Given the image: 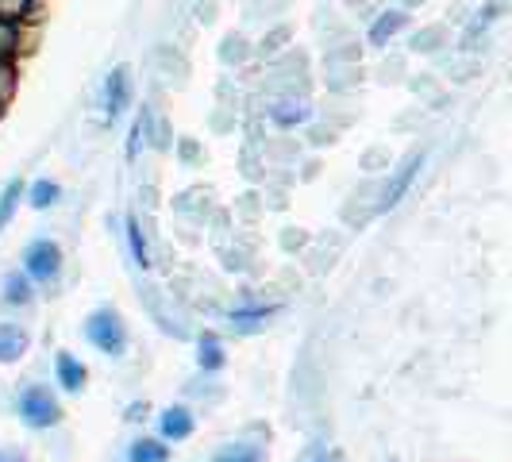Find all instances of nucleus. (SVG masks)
<instances>
[{"label": "nucleus", "mask_w": 512, "mask_h": 462, "mask_svg": "<svg viewBox=\"0 0 512 462\" xmlns=\"http://www.w3.org/2000/svg\"><path fill=\"white\" fill-rule=\"evenodd\" d=\"M85 339H89L97 351L112 355V359H120V355H124V347H128L124 320H120L112 308H97V312L85 320Z\"/></svg>", "instance_id": "f257e3e1"}, {"label": "nucleus", "mask_w": 512, "mask_h": 462, "mask_svg": "<svg viewBox=\"0 0 512 462\" xmlns=\"http://www.w3.org/2000/svg\"><path fill=\"white\" fill-rule=\"evenodd\" d=\"M20 420L35 432H47L62 420V409H58V401L51 397L47 385H27L20 393Z\"/></svg>", "instance_id": "f03ea898"}, {"label": "nucleus", "mask_w": 512, "mask_h": 462, "mask_svg": "<svg viewBox=\"0 0 512 462\" xmlns=\"http://www.w3.org/2000/svg\"><path fill=\"white\" fill-rule=\"evenodd\" d=\"M58 270H62V251H58V243L54 239H35V243H27L24 251V274L31 282L47 285L58 278Z\"/></svg>", "instance_id": "7ed1b4c3"}, {"label": "nucleus", "mask_w": 512, "mask_h": 462, "mask_svg": "<svg viewBox=\"0 0 512 462\" xmlns=\"http://www.w3.org/2000/svg\"><path fill=\"white\" fill-rule=\"evenodd\" d=\"M405 27H409V8H385V12L374 16V24L366 31V43H370L374 51H385Z\"/></svg>", "instance_id": "20e7f679"}, {"label": "nucleus", "mask_w": 512, "mask_h": 462, "mask_svg": "<svg viewBox=\"0 0 512 462\" xmlns=\"http://www.w3.org/2000/svg\"><path fill=\"white\" fill-rule=\"evenodd\" d=\"M128 104H131V70L128 66H116L112 74L104 77V112H108V120H116Z\"/></svg>", "instance_id": "39448f33"}, {"label": "nucleus", "mask_w": 512, "mask_h": 462, "mask_svg": "<svg viewBox=\"0 0 512 462\" xmlns=\"http://www.w3.org/2000/svg\"><path fill=\"white\" fill-rule=\"evenodd\" d=\"M193 428H197V420H193V412L185 409V405H170V409L158 416V432H162L166 443L189 439L193 436Z\"/></svg>", "instance_id": "423d86ee"}, {"label": "nucleus", "mask_w": 512, "mask_h": 462, "mask_svg": "<svg viewBox=\"0 0 512 462\" xmlns=\"http://www.w3.org/2000/svg\"><path fill=\"white\" fill-rule=\"evenodd\" d=\"M420 166H424V154L416 151L409 158V162H405V166H401V174H393V181H389V185H385V193H382V212H389V208L397 205V201H401V197H405V193H409V185L412 181H416V174H420Z\"/></svg>", "instance_id": "0eeeda50"}, {"label": "nucleus", "mask_w": 512, "mask_h": 462, "mask_svg": "<svg viewBox=\"0 0 512 462\" xmlns=\"http://www.w3.org/2000/svg\"><path fill=\"white\" fill-rule=\"evenodd\" d=\"M308 116H312V108L301 97H282V101L270 104V120L278 128H301V124H308Z\"/></svg>", "instance_id": "6e6552de"}, {"label": "nucleus", "mask_w": 512, "mask_h": 462, "mask_svg": "<svg viewBox=\"0 0 512 462\" xmlns=\"http://www.w3.org/2000/svg\"><path fill=\"white\" fill-rule=\"evenodd\" d=\"M54 374H58V385H62L66 393H81V389H85V378H89V370H85L70 351H58Z\"/></svg>", "instance_id": "1a4fd4ad"}, {"label": "nucleus", "mask_w": 512, "mask_h": 462, "mask_svg": "<svg viewBox=\"0 0 512 462\" xmlns=\"http://www.w3.org/2000/svg\"><path fill=\"white\" fill-rule=\"evenodd\" d=\"M27 351V332L20 324H0V362L24 359Z\"/></svg>", "instance_id": "9d476101"}, {"label": "nucleus", "mask_w": 512, "mask_h": 462, "mask_svg": "<svg viewBox=\"0 0 512 462\" xmlns=\"http://www.w3.org/2000/svg\"><path fill=\"white\" fill-rule=\"evenodd\" d=\"M24 197H27V185L20 178H12L4 189H0V231L12 224V216H16V208H20Z\"/></svg>", "instance_id": "9b49d317"}, {"label": "nucleus", "mask_w": 512, "mask_h": 462, "mask_svg": "<svg viewBox=\"0 0 512 462\" xmlns=\"http://www.w3.org/2000/svg\"><path fill=\"white\" fill-rule=\"evenodd\" d=\"M166 459H170L166 439H135L128 447V462H166Z\"/></svg>", "instance_id": "f8f14e48"}, {"label": "nucleus", "mask_w": 512, "mask_h": 462, "mask_svg": "<svg viewBox=\"0 0 512 462\" xmlns=\"http://www.w3.org/2000/svg\"><path fill=\"white\" fill-rule=\"evenodd\" d=\"M24 54V24L0 16V58H20Z\"/></svg>", "instance_id": "ddd939ff"}, {"label": "nucleus", "mask_w": 512, "mask_h": 462, "mask_svg": "<svg viewBox=\"0 0 512 462\" xmlns=\"http://www.w3.org/2000/svg\"><path fill=\"white\" fill-rule=\"evenodd\" d=\"M58 197H62V185H58V181H51V178L31 181V189H27V205L39 208V212H47Z\"/></svg>", "instance_id": "4468645a"}, {"label": "nucleus", "mask_w": 512, "mask_h": 462, "mask_svg": "<svg viewBox=\"0 0 512 462\" xmlns=\"http://www.w3.org/2000/svg\"><path fill=\"white\" fill-rule=\"evenodd\" d=\"M197 362H201V370H220L224 366V343H220V335L205 332L197 339Z\"/></svg>", "instance_id": "2eb2a0df"}, {"label": "nucleus", "mask_w": 512, "mask_h": 462, "mask_svg": "<svg viewBox=\"0 0 512 462\" xmlns=\"http://www.w3.org/2000/svg\"><path fill=\"white\" fill-rule=\"evenodd\" d=\"M124 228H128V247H131V258H135V266H139V270H151V255H147V235H143V228H139V220H135V216H128V220H124Z\"/></svg>", "instance_id": "dca6fc26"}, {"label": "nucleus", "mask_w": 512, "mask_h": 462, "mask_svg": "<svg viewBox=\"0 0 512 462\" xmlns=\"http://www.w3.org/2000/svg\"><path fill=\"white\" fill-rule=\"evenodd\" d=\"M4 301H8V305H27V301H31V278H27L24 270L4 278Z\"/></svg>", "instance_id": "f3484780"}, {"label": "nucleus", "mask_w": 512, "mask_h": 462, "mask_svg": "<svg viewBox=\"0 0 512 462\" xmlns=\"http://www.w3.org/2000/svg\"><path fill=\"white\" fill-rule=\"evenodd\" d=\"M147 128H151V112H139V120L131 124L128 131V162H135L139 154H143V147H147Z\"/></svg>", "instance_id": "a211bd4d"}, {"label": "nucleus", "mask_w": 512, "mask_h": 462, "mask_svg": "<svg viewBox=\"0 0 512 462\" xmlns=\"http://www.w3.org/2000/svg\"><path fill=\"white\" fill-rule=\"evenodd\" d=\"M212 462H262V447H255V443H228L224 451H216Z\"/></svg>", "instance_id": "6ab92c4d"}, {"label": "nucleus", "mask_w": 512, "mask_h": 462, "mask_svg": "<svg viewBox=\"0 0 512 462\" xmlns=\"http://www.w3.org/2000/svg\"><path fill=\"white\" fill-rule=\"evenodd\" d=\"M43 0H0V16L4 20H16V24H27V20H35V8H39Z\"/></svg>", "instance_id": "aec40b11"}, {"label": "nucleus", "mask_w": 512, "mask_h": 462, "mask_svg": "<svg viewBox=\"0 0 512 462\" xmlns=\"http://www.w3.org/2000/svg\"><path fill=\"white\" fill-rule=\"evenodd\" d=\"M16 93V58H0V108Z\"/></svg>", "instance_id": "412c9836"}, {"label": "nucleus", "mask_w": 512, "mask_h": 462, "mask_svg": "<svg viewBox=\"0 0 512 462\" xmlns=\"http://www.w3.org/2000/svg\"><path fill=\"white\" fill-rule=\"evenodd\" d=\"M266 316H274V308H270V305L235 308V312H231V320H235V324H255V320H266Z\"/></svg>", "instance_id": "4be33fe9"}, {"label": "nucleus", "mask_w": 512, "mask_h": 462, "mask_svg": "<svg viewBox=\"0 0 512 462\" xmlns=\"http://www.w3.org/2000/svg\"><path fill=\"white\" fill-rule=\"evenodd\" d=\"M443 39V31L439 27H432V31H420V35H412V51H436V43Z\"/></svg>", "instance_id": "5701e85b"}, {"label": "nucleus", "mask_w": 512, "mask_h": 462, "mask_svg": "<svg viewBox=\"0 0 512 462\" xmlns=\"http://www.w3.org/2000/svg\"><path fill=\"white\" fill-rule=\"evenodd\" d=\"M501 8H505V4H501V0H489L486 8H482V12H478V24H474V35H478V31H486V27L493 24V20H497V16H501Z\"/></svg>", "instance_id": "b1692460"}, {"label": "nucleus", "mask_w": 512, "mask_h": 462, "mask_svg": "<svg viewBox=\"0 0 512 462\" xmlns=\"http://www.w3.org/2000/svg\"><path fill=\"white\" fill-rule=\"evenodd\" d=\"M297 462H335V455L328 451V447H308V451Z\"/></svg>", "instance_id": "393cba45"}, {"label": "nucleus", "mask_w": 512, "mask_h": 462, "mask_svg": "<svg viewBox=\"0 0 512 462\" xmlns=\"http://www.w3.org/2000/svg\"><path fill=\"white\" fill-rule=\"evenodd\" d=\"M143 412H147L143 405H131V409H128V420H143Z\"/></svg>", "instance_id": "a878e982"}, {"label": "nucleus", "mask_w": 512, "mask_h": 462, "mask_svg": "<svg viewBox=\"0 0 512 462\" xmlns=\"http://www.w3.org/2000/svg\"><path fill=\"white\" fill-rule=\"evenodd\" d=\"M416 4H424V0H405V4H401V8H416Z\"/></svg>", "instance_id": "bb28decb"}, {"label": "nucleus", "mask_w": 512, "mask_h": 462, "mask_svg": "<svg viewBox=\"0 0 512 462\" xmlns=\"http://www.w3.org/2000/svg\"><path fill=\"white\" fill-rule=\"evenodd\" d=\"M0 462H8V459H0Z\"/></svg>", "instance_id": "cd10ccee"}]
</instances>
